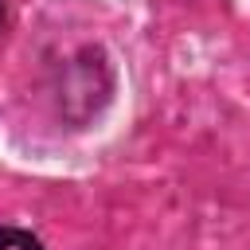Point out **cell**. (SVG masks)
Wrapping results in <instances>:
<instances>
[{
	"label": "cell",
	"mask_w": 250,
	"mask_h": 250,
	"mask_svg": "<svg viewBox=\"0 0 250 250\" xmlns=\"http://www.w3.org/2000/svg\"><path fill=\"white\" fill-rule=\"evenodd\" d=\"M0 250H43L35 234L20 230V227H0Z\"/></svg>",
	"instance_id": "cell-1"
},
{
	"label": "cell",
	"mask_w": 250,
	"mask_h": 250,
	"mask_svg": "<svg viewBox=\"0 0 250 250\" xmlns=\"http://www.w3.org/2000/svg\"><path fill=\"white\" fill-rule=\"evenodd\" d=\"M4 16H8V0H0V23H4Z\"/></svg>",
	"instance_id": "cell-2"
}]
</instances>
